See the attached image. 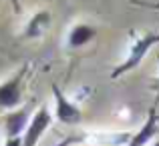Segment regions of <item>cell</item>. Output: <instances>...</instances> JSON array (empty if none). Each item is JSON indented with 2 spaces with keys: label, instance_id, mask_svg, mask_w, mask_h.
Wrapping results in <instances>:
<instances>
[{
  "label": "cell",
  "instance_id": "cell-2",
  "mask_svg": "<svg viewBox=\"0 0 159 146\" xmlns=\"http://www.w3.org/2000/svg\"><path fill=\"white\" fill-rule=\"evenodd\" d=\"M28 72V64H22L14 76L0 84V110H16L22 100V82Z\"/></svg>",
  "mask_w": 159,
  "mask_h": 146
},
{
  "label": "cell",
  "instance_id": "cell-12",
  "mask_svg": "<svg viewBox=\"0 0 159 146\" xmlns=\"http://www.w3.org/2000/svg\"><path fill=\"white\" fill-rule=\"evenodd\" d=\"M153 146H159V138H157V140H155V144H153Z\"/></svg>",
  "mask_w": 159,
  "mask_h": 146
},
{
  "label": "cell",
  "instance_id": "cell-5",
  "mask_svg": "<svg viewBox=\"0 0 159 146\" xmlns=\"http://www.w3.org/2000/svg\"><path fill=\"white\" fill-rule=\"evenodd\" d=\"M30 112H32L30 104H24V106L8 112L6 118H4V132H6V138H20V134L26 132L28 124H30Z\"/></svg>",
  "mask_w": 159,
  "mask_h": 146
},
{
  "label": "cell",
  "instance_id": "cell-7",
  "mask_svg": "<svg viewBox=\"0 0 159 146\" xmlns=\"http://www.w3.org/2000/svg\"><path fill=\"white\" fill-rule=\"evenodd\" d=\"M95 36H97V28L91 26V24L79 22L70 28L69 36H66V44H69V48H81L85 44H89Z\"/></svg>",
  "mask_w": 159,
  "mask_h": 146
},
{
  "label": "cell",
  "instance_id": "cell-11",
  "mask_svg": "<svg viewBox=\"0 0 159 146\" xmlns=\"http://www.w3.org/2000/svg\"><path fill=\"white\" fill-rule=\"evenodd\" d=\"M149 6H153V8H155V10H159V4H149Z\"/></svg>",
  "mask_w": 159,
  "mask_h": 146
},
{
  "label": "cell",
  "instance_id": "cell-4",
  "mask_svg": "<svg viewBox=\"0 0 159 146\" xmlns=\"http://www.w3.org/2000/svg\"><path fill=\"white\" fill-rule=\"evenodd\" d=\"M51 124H52V116H51V112H48V106L43 104V106L32 114L30 124H28L26 132L22 134V146H36L39 140H40V136L44 134V130H47Z\"/></svg>",
  "mask_w": 159,
  "mask_h": 146
},
{
  "label": "cell",
  "instance_id": "cell-6",
  "mask_svg": "<svg viewBox=\"0 0 159 146\" xmlns=\"http://www.w3.org/2000/svg\"><path fill=\"white\" fill-rule=\"evenodd\" d=\"M157 134H159V118H157V102H155L151 106V110H149V116L145 118V124L131 136L127 146H145L151 142Z\"/></svg>",
  "mask_w": 159,
  "mask_h": 146
},
{
  "label": "cell",
  "instance_id": "cell-9",
  "mask_svg": "<svg viewBox=\"0 0 159 146\" xmlns=\"http://www.w3.org/2000/svg\"><path fill=\"white\" fill-rule=\"evenodd\" d=\"M4 146H22V138H6Z\"/></svg>",
  "mask_w": 159,
  "mask_h": 146
},
{
  "label": "cell",
  "instance_id": "cell-10",
  "mask_svg": "<svg viewBox=\"0 0 159 146\" xmlns=\"http://www.w3.org/2000/svg\"><path fill=\"white\" fill-rule=\"evenodd\" d=\"M157 62H159V54H157ZM151 88L159 92V80H153V86H151Z\"/></svg>",
  "mask_w": 159,
  "mask_h": 146
},
{
  "label": "cell",
  "instance_id": "cell-8",
  "mask_svg": "<svg viewBox=\"0 0 159 146\" xmlns=\"http://www.w3.org/2000/svg\"><path fill=\"white\" fill-rule=\"evenodd\" d=\"M51 26V12L40 10L39 14H34L26 24V30H24V36L26 38H39L47 28Z\"/></svg>",
  "mask_w": 159,
  "mask_h": 146
},
{
  "label": "cell",
  "instance_id": "cell-3",
  "mask_svg": "<svg viewBox=\"0 0 159 146\" xmlns=\"http://www.w3.org/2000/svg\"><path fill=\"white\" fill-rule=\"evenodd\" d=\"M52 96H54V102H57V120L58 122L69 124V126H75V124L83 122V110L62 94L58 84H52Z\"/></svg>",
  "mask_w": 159,
  "mask_h": 146
},
{
  "label": "cell",
  "instance_id": "cell-1",
  "mask_svg": "<svg viewBox=\"0 0 159 146\" xmlns=\"http://www.w3.org/2000/svg\"><path fill=\"white\" fill-rule=\"evenodd\" d=\"M157 42H159V32H147V34H143V36H139V38H135V40H133V44H131V48H129L127 58H125V60L121 62V64L117 66L115 70H113L109 78H111V80H115V78H119V76H123V74H127L129 70L137 68V66L143 62L145 54L151 50V46H155Z\"/></svg>",
  "mask_w": 159,
  "mask_h": 146
}]
</instances>
